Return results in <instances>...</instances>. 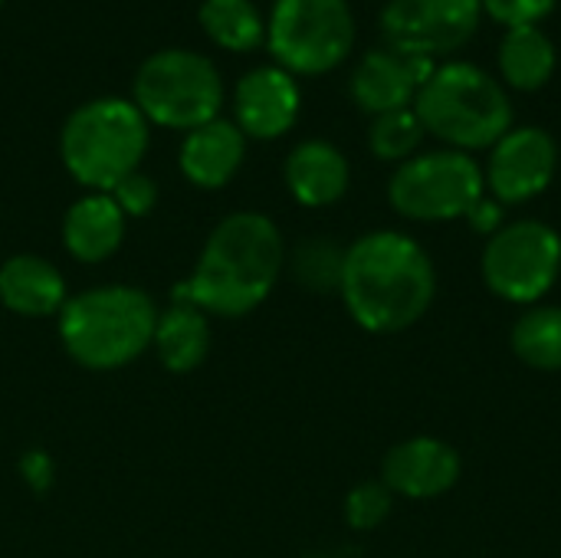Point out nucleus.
<instances>
[{"label":"nucleus","instance_id":"f257e3e1","mask_svg":"<svg viewBox=\"0 0 561 558\" xmlns=\"http://www.w3.org/2000/svg\"><path fill=\"white\" fill-rule=\"evenodd\" d=\"M437 293L427 250L398 230H375L345 247L339 296L348 316L375 335H394L424 319Z\"/></svg>","mask_w":561,"mask_h":558},{"label":"nucleus","instance_id":"f03ea898","mask_svg":"<svg viewBox=\"0 0 561 558\" xmlns=\"http://www.w3.org/2000/svg\"><path fill=\"white\" fill-rule=\"evenodd\" d=\"M286 266V243L279 227L256 210H240L224 217L191 273L174 289L178 303H191L207 316H247L276 286Z\"/></svg>","mask_w":561,"mask_h":558},{"label":"nucleus","instance_id":"7ed1b4c3","mask_svg":"<svg viewBox=\"0 0 561 558\" xmlns=\"http://www.w3.org/2000/svg\"><path fill=\"white\" fill-rule=\"evenodd\" d=\"M158 309L145 289L95 286L59 309V339L72 362L92 372H112L151 349Z\"/></svg>","mask_w":561,"mask_h":558},{"label":"nucleus","instance_id":"20e7f679","mask_svg":"<svg viewBox=\"0 0 561 558\" xmlns=\"http://www.w3.org/2000/svg\"><path fill=\"white\" fill-rule=\"evenodd\" d=\"M424 132L457 151L493 148L513 128V105L503 86L473 62H447L431 72L414 99Z\"/></svg>","mask_w":561,"mask_h":558},{"label":"nucleus","instance_id":"39448f33","mask_svg":"<svg viewBox=\"0 0 561 558\" xmlns=\"http://www.w3.org/2000/svg\"><path fill=\"white\" fill-rule=\"evenodd\" d=\"M148 151V118L128 99H92L79 105L59 135V155L66 171L92 187L108 194L122 178L138 171Z\"/></svg>","mask_w":561,"mask_h":558},{"label":"nucleus","instance_id":"423d86ee","mask_svg":"<svg viewBox=\"0 0 561 558\" xmlns=\"http://www.w3.org/2000/svg\"><path fill=\"white\" fill-rule=\"evenodd\" d=\"M131 92L148 122L181 132L214 122L224 105V79L217 66L194 49L151 53L138 66Z\"/></svg>","mask_w":561,"mask_h":558},{"label":"nucleus","instance_id":"0eeeda50","mask_svg":"<svg viewBox=\"0 0 561 558\" xmlns=\"http://www.w3.org/2000/svg\"><path fill=\"white\" fill-rule=\"evenodd\" d=\"M486 194L483 168L457 148L408 158L388 184L391 207L421 224H440L467 217L470 207Z\"/></svg>","mask_w":561,"mask_h":558},{"label":"nucleus","instance_id":"6e6552de","mask_svg":"<svg viewBox=\"0 0 561 558\" xmlns=\"http://www.w3.org/2000/svg\"><path fill=\"white\" fill-rule=\"evenodd\" d=\"M266 39L286 72L319 76L352 53L355 16L345 0H276Z\"/></svg>","mask_w":561,"mask_h":558},{"label":"nucleus","instance_id":"1a4fd4ad","mask_svg":"<svg viewBox=\"0 0 561 558\" xmlns=\"http://www.w3.org/2000/svg\"><path fill=\"white\" fill-rule=\"evenodd\" d=\"M561 276V237L542 220H513L483 247V280L503 303L539 306Z\"/></svg>","mask_w":561,"mask_h":558},{"label":"nucleus","instance_id":"9d476101","mask_svg":"<svg viewBox=\"0 0 561 558\" xmlns=\"http://www.w3.org/2000/svg\"><path fill=\"white\" fill-rule=\"evenodd\" d=\"M480 0H391L381 13V33L391 49L440 56L463 46L480 26Z\"/></svg>","mask_w":561,"mask_h":558},{"label":"nucleus","instance_id":"9b49d317","mask_svg":"<svg viewBox=\"0 0 561 558\" xmlns=\"http://www.w3.org/2000/svg\"><path fill=\"white\" fill-rule=\"evenodd\" d=\"M559 164V148L542 128H510L490 151V164L483 171L490 194L500 204H526L539 197Z\"/></svg>","mask_w":561,"mask_h":558},{"label":"nucleus","instance_id":"f8f14e48","mask_svg":"<svg viewBox=\"0 0 561 558\" xmlns=\"http://www.w3.org/2000/svg\"><path fill=\"white\" fill-rule=\"evenodd\" d=\"M460 454L440 437H408L381 460V483L408 500H437L460 483Z\"/></svg>","mask_w":561,"mask_h":558},{"label":"nucleus","instance_id":"ddd939ff","mask_svg":"<svg viewBox=\"0 0 561 558\" xmlns=\"http://www.w3.org/2000/svg\"><path fill=\"white\" fill-rule=\"evenodd\" d=\"M434 69L437 66L427 56L401 53L391 46L371 49L352 76V99L371 115L411 109Z\"/></svg>","mask_w":561,"mask_h":558},{"label":"nucleus","instance_id":"4468645a","mask_svg":"<svg viewBox=\"0 0 561 558\" xmlns=\"http://www.w3.org/2000/svg\"><path fill=\"white\" fill-rule=\"evenodd\" d=\"M237 128L250 138H279L299 115V86L283 66L250 69L233 95Z\"/></svg>","mask_w":561,"mask_h":558},{"label":"nucleus","instance_id":"2eb2a0df","mask_svg":"<svg viewBox=\"0 0 561 558\" xmlns=\"http://www.w3.org/2000/svg\"><path fill=\"white\" fill-rule=\"evenodd\" d=\"M247 135L237 128V122L214 118L187 132L181 145V171L197 187H224L243 164Z\"/></svg>","mask_w":561,"mask_h":558},{"label":"nucleus","instance_id":"dca6fc26","mask_svg":"<svg viewBox=\"0 0 561 558\" xmlns=\"http://www.w3.org/2000/svg\"><path fill=\"white\" fill-rule=\"evenodd\" d=\"M125 237V214L112 201V194L92 191L79 197L62 217V243L82 263L108 260Z\"/></svg>","mask_w":561,"mask_h":558},{"label":"nucleus","instance_id":"f3484780","mask_svg":"<svg viewBox=\"0 0 561 558\" xmlns=\"http://www.w3.org/2000/svg\"><path fill=\"white\" fill-rule=\"evenodd\" d=\"M0 303L16 316H53L66 306V280L49 260L16 253L0 266Z\"/></svg>","mask_w":561,"mask_h":558},{"label":"nucleus","instance_id":"a211bd4d","mask_svg":"<svg viewBox=\"0 0 561 558\" xmlns=\"http://www.w3.org/2000/svg\"><path fill=\"white\" fill-rule=\"evenodd\" d=\"M286 184L299 204L329 207L348 191V161L332 141H302L286 158Z\"/></svg>","mask_w":561,"mask_h":558},{"label":"nucleus","instance_id":"6ab92c4d","mask_svg":"<svg viewBox=\"0 0 561 558\" xmlns=\"http://www.w3.org/2000/svg\"><path fill=\"white\" fill-rule=\"evenodd\" d=\"M158 358L168 372L174 375H187L194 372L207 352H210V322L207 312H201L191 303H171L164 312H158V326H154V342Z\"/></svg>","mask_w":561,"mask_h":558},{"label":"nucleus","instance_id":"aec40b11","mask_svg":"<svg viewBox=\"0 0 561 558\" xmlns=\"http://www.w3.org/2000/svg\"><path fill=\"white\" fill-rule=\"evenodd\" d=\"M500 69L513 89H542L556 72V46L539 26H510L500 46Z\"/></svg>","mask_w":561,"mask_h":558},{"label":"nucleus","instance_id":"412c9836","mask_svg":"<svg viewBox=\"0 0 561 558\" xmlns=\"http://www.w3.org/2000/svg\"><path fill=\"white\" fill-rule=\"evenodd\" d=\"M513 355L536 372H561V306H529L513 332Z\"/></svg>","mask_w":561,"mask_h":558},{"label":"nucleus","instance_id":"4be33fe9","mask_svg":"<svg viewBox=\"0 0 561 558\" xmlns=\"http://www.w3.org/2000/svg\"><path fill=\"white\" fill-rule=\"evenodd\" d=\"M201 26L224 49L247 53L263 43V16L253 0H204Z\"/></svg>","mask_w":561,"mask_h":558},{"label":"nucleus","instance_id":"5701e85b","mask_svg":"<svg viewBox=\"0 0 561 558\" xmlns=\"http://www.w3.org/2000/svg\"><path fill=\"white\" fill-rule=\"evenodd\" d=\"M286 260L296 283L309 293H339L345 247H339L332 237H306L293 253H286Z\"/></svg>","mask_w":561,"mask_h":558},{"label":"nucleus","instance_id":"b1692460","mask_svg":"<svg viewBox=\"0 0 561 558\" xmlns=\"http://www.w3.org/2000/svg\"><path fill=\"white\" fill-rule=\"evenodd\" d=\"M424 135L427 132H424L421 118L414 115V109H398V112L375 115L368 145H371L375 158H381V161H408V158H414Z\"/></svg>","mask_w":561,"mask_h":558},{"label":"nucleus","instance_id":"393cba45","mask_svg":"<svg viewBox=\"0 0 561 558\" xmlns=\"http://www.w3.org/2000/svg\"><path fill=\"white\" fill-rule=\"evenodd\" d=\"M394 506V493L381 483V480H368L358 483L348 497H345V523L358 533L378 529Z\"/></svg>","mask_w":561,"mask_h":558},{"label":"nucleus","instance_id":"a878e982","mask_svg":"<svg viewBox=\"0 0 561 558\" xmlns=\"http://www.w3.org/2000/svg\"><path fill=\"white\" fill-rule=\"evenodd\" d=\"M108 194H112V201L118 204V210H122L125 217H145V214H151V207L158 204V187H154V181H151L148 174H141V171H131L128 178H122Z\"/></svg>","mask_w":561,"mask_h":558},{"label":"nucleus","instance_id":"bb28decb","mask_svg":"<svg viewBox=\"0 0 561 558\" xmlns=\"http://www.w3.org/2000/svg\"><path fill=\"white\" fill-rule=\"evenodd\" d=\"M483 10L506 26H536L552 13L556 0H480Z\"/></svg>","mask_w":561,"mask_h":558},{"label":"nucleus","instance_id":"cd10ccee","mask_svg":"<svg viewBox=\"0 0 561 558\" xmlns=\"http://www.w3.org/2000/svg\"><path fill=\"white\" fill-rule=\"evenodd\" d=\"M467 220H470V227H473L477 234H483L486 240L506 227V220H503V204H500L496 197H486V194L470 207Z\"/></svg>","mask_w":561,"mask_h":558},{"label":"nucleus","instance_id":"c85d7f7f","mask_svg":"<svg viewBox=\"0 0 561 558\" xmlns=\"http://www.w3.org/2000/svg\"><path fill=\"white\" fill-rule=\"evenodd\" d=\"M0 3H3V0H0Z\"/></svg>","mask_w":561,"mask_h":558}]
</instances>
